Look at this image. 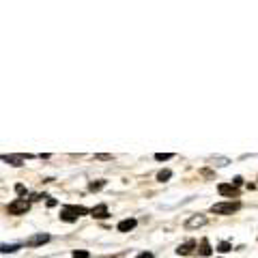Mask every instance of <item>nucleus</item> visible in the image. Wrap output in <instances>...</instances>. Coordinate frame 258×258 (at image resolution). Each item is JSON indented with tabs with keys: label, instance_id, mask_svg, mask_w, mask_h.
<instances>
[{
	"label": "nucleus",
	"instance_id": "nucleus-1",
	"mask_svg": "<svg viewBox=\"0 0 258 258\" xmlns=\"http://www.w3.org/2000/svg\"><path fill=\"white\" fill-rule=\"evenodd\" d=\"M88 213V209L86 207H78V205H67V207H62V211H60V220L62 222H76L78 217H82Z\"/></svg>",
	"mask_w": 258,
	"mask_h": 258
},
{
	"label": "nucleus",
	"instance_id": "nucleus-2",
	"mask_svg": "<svg viewBox=\"0 0 258 258\" xmlns=\"http://www.w3.org/2000/svg\"><path fill=\"white\" fill-rule=\"evenodd\" d=\"M239 209H241V203H237V200L232 203V200H230V203H215L211 207V211L215 215H232V213H237Z\"/></svg>",
	"mask_w": 258,
	"mask_h": 258
},
{
	"label": "nucleus",
	"instance_id": "nucleus-3",
	"mask_svg": "<svg viewBox=\"0 0 258 258\" xmlns=\"http://www.w3.org/2000/svg\"><path fill=\"white\" fill-rule=\"evenodd\" d=\"M28 209H30V203L26 198H15L13 203L7 207V213H11V215H26Z\"/></svg>",
	"mask_w": 258,
	"mask_h": 258
},
{
	"label": "nucleus",
	"instance_id": "nucleus-4",
	"mask_svg": "<svg viewBox=\"0 0 258 258\" xmlns=\"http://www.w3.org/2000/svg\"><path fill=\"white\" fill-rule=\"evenodd\" d=\"M217 191H220L222 196H228V198H237L239 196L237 185H230V183H220L217 185Z\"/></svg>",
	"mask_w": 258,
	"mask_h": 258
},
{
	"label": "nucleus",
	"instance_id": "nucleus-5",
	"mask_svg": "<svg viewBox=\"0 0 258 258\" xmlns=\"http://www.w3.org/2000/svg\"><path fill=\"white\" fill-rule=\"evenodd\" d=\"M207 224V215H191L187 222H185V228L187 230H194V228H200V226H205Z\"/></svg>",
	"mask_w": 258,
	"mask_h": 258
},
{
	"label": "nucleus",
	"instance_id": "nucleus-6",
	"mask_svg": "<svg viewBox=\"0 0 258 258\" xmlns=\"http://www.w3.org/2000/svg\"><path fill=\"white\" fill-rule=\"evenodd\" d=\"M50 241V235H35V237H30V239H26V247H39V245H43V243H47Z\"/></svg>",
	"mask_w": 258,
	"mask_h": 258
},
{
	"label": "nucleus",
	"instance_id": "nucleus-7",
	"mask_svg": "<svg viewBox=\"0 0 258 258\" xmlns=\"http://www.w3.org/2000/svg\"><path fill=\"white\" fill-rule=\"evenodd\" d=\"M136 224H138V222H136L134 217H127V220L118 222L116 228H118V232H129V230H134V228H136Z\"/></svg>",
	"mask_w": 258,
	"mask_h": 258
},
{
	"label": "nucleus",
	"instance_id": "nucleus-8",
	"mask_svg": "<svg viewBox=\"0 0 258 258\" xmlns=\"http://www.w3.org/2000/svg\"><path fill=\"white\" fill-rule=\"evenodd\" d=\"M91 215L97 217V220H106L108 217V207L106 205H97L95 209H91Z\"/></svg>",
	"mask_w": 258,
	"mask_h": 258
},
{
	"label": "nucleus",
	"instance_id": "nucleus-9",
	"mask_svg": "<svg viewBox=\"0 0 258 258\" xmlns=\"http://www.w3.org/2000/svg\"><path fill=\"white\" fill-rule=\"evenodd\" d=\"M194 247H198V245H196V241H187V243L179 245L176 254H179V256H187V254H191V249H194Z\"/></svg>",
	"mask_w": 258,
	"mask_h": 258
},
{
	"label": "nucleus",
	"instance_id": "nucleus-10",
	"mask_svg": "<svg viewBox=\"0 0 258 258\" xmlns=\"http://www.w3.org/2000/svg\"><path fill=\"white\" fill-rule=\"evenodd\" d=\"M26 157H24V155H3V161H7V164H11V166H22Z\"/></svg>",
	"mask_w": 258,
	"mask_h": 258
},
{
	"label": "nucleus",
	"instance_id": "nucleus-11",
	"mask_svg": "<svg viewBox=\"0 0 258 258\" xmlns=\"http://www.w3.org/2000/svg\"><path fill=\"white\" fill-rule=\"evenodd\" d=\"M198 254H200V256H211V254H213V249H211V245H209V241H207V239L200 241V245H198Z\"/></svg>",
	"mask_w": 258,
	"mask_h": 258
},
{
	"label": "nucleus",
	"instance_id": "nucleus-12",
	"mask_svg": "<svg viewBox=\"0 0 258 258\" xmlns=\"http://www.w3.org/2000/svg\"><path fill=\"white\" fill-rule=\"evenodd\" d=\"M103 185H106V181H91V183H88V189H91V191H99Z\"/></svg>",
	"mask_w": 258,
	"mask_h": 258
},
{
	"label": "nucleus",
	"instance_id": "nucleus-13",
	"mask_svg": "<svg viewBox=\"0 0 258 258\" xmlns=\"http://www.w3.org/2000/svg\"><path fill=\"white\" fill-rule=\"evenodd\" d=\"M170 176H172V172H170V170H159V172H157V181L164 183V181L170 179Z\"/></svg>",
	"mask_w": 258,
	"mask_h": 258
},
{
	"label": "nucleus",
	"instance_id": "nucleus-14",
	"mask_svg": "<svg viewBox=\"0 0 258 258\" xmlns=\"http://www.w3.org/2000/svg\"><path fill=\"white\" fill-rule=\"evenodd\" d=\"M217 249H220V252H222V254H226V252H230V249H232V245L228 243V241H222V243H220V245H217Z\"/></svg>",
	"mask_w": 258,
	"mask_h": 258
},
{
	"label": "nucleus",
	"instance_id": "nucleus-15",
	"mask_svg": "<svg viewBox=\"0 0 258 258\" xmlns=\"http://www.w3.org/2000/svg\"><path fill=\"white\" fill-rule=\"evenodd\" d=\"M155 159L157 161H168V159H172V153H157Z\"/></svg>",
	"mask_w": 258,
	"mask_h": 258
},
{
	"label": "nucleus",
	"instance_id": "nucleus-16",
	"mask_svg": "<svg viewBox=\"0 0 258 258\" xmlns=\"http://www.w3.org/2000/svg\"><path fill=\"white\" fill-rule=\"evenodd\" d=\"M74 258H88L86 249H74Z\"/></svg>",
	"mask_w": 258,
	"mask_h": 258
},
{
	"label": "nucleus",
	"instance_id": "nucleus-17",
	"mask_svg": "<svg viewBox=\"0 0 258 258\" xmlns=\"http://www.w3.org/2000/svg\"><path fill=\"white\" fill-rule=\"evenodd\" d=\"M18 249V245H3V254H11Z\"/></svg>",
	"mask_w": 258,
	"mask_h": 258
},
{
	"label": "nucleus",
	"instance_id": "nucleus-18",
	"mask_svg": "<svg viewBox=\"0 0 258 258\" xmlns=\"http://www.w3.org/2000/svg\"><path fill=\"white\" fill-rule=\"evenodd\" d=\"M136 258H155V256H153V252H142V254H138Z\"/></svg>",
	"mask_w": 258,
	"mask_h": 258
},
{
	"label": "nucleus",
	"instance_id": "nucleus-19",
	"mask_svg": "<svg viewBox=\"0 0 258 258\" xmlns=\"http://www.w3.org/2000/svg\"><path fill=\"white\" fill-rule=\"evenodd\" d=\"M15 191H18L20 196H24V194H26V189H24V185H15Z\"/></svg>",
	"mask_w": 258,
	"mask_h": 258
},
{
	"label": "nucleus",
	"instance_id": "nucleus-20",
	"mask_svg": "<svg viewBox=\"0 0 258 258\" xmlns=\"http://www.w3.org/2000/svg\"><path fill=\"white\" fill-rule=\"evenodd\" d=\"M97 159H101V161H110V159H112V155H103V153H101V155H97Z\"/></svg>",
	"mask_w": 258,
	"mask_h": 258
},
{
	"label": "nucleus",
	"instance_id": "nucleus-21",
	"mask_svg": "<svg viewBox=\"0 0 258 258\" xmlns=\"http://www.w3.org/2000/svg\"><path fill=\"white\" fill-rule=\"evenodd\" d=\"M241 183H243V179H241V176H237V179H235V181H232V185H237V187H239V185H241Z\"/></svg>",
	"mask_w": 258,
	"mask_h": 258
}]
</instances>
